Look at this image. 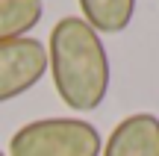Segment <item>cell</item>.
Instances as JSON below:
<instances>
[{
	"label": "cell",
	"mask_w": 159,
	"mask_h": 156,
	"mask_svg": "<svg viewBox=\"0 0 159 156\" xmlns=\"http://www.w3.org/2000/svg\"><path fill=\"white\" fill-rule=\"evenodd\" d=\"M47 71L56 94L68 109L91 112L106 100L112 82V65L100 35L83 18H62L50 29Z\"/></svg>",
	"instance_id": "6da1fadb"
},
{
	"label": "cell",
	"mask_w": 159,
	"mask_h": 156,
	"mask_svg": "<svg viewBox=\"0 0 159 156\" xmlns=\"http://www.w3.org/2000/svg\"><path fill=\"white\" fill-rule=\"evenodd\" d=\"M103 139L83 118H39L12 136L9 156H100Z\"/></svg>",
	"instance_id": "7a4b0ae2"
},
{
	"label": "cell",
	"mask_w": 159,
	"mask_h": 156,
	"mask_svg": "<svg viewBox=\"0 0 159 156\" xmlns=\"http://www.w3.org/2000/svg\"><path fill=\"white\" fill-rule=\"evenodd\" d=\"M47 71V47L39 38H15L0 44V103L27 94Z\"/></svg>",
	"instance_id": "3957f363"
},
{
	"label": "cell",
	"mask_w": 159,
	"mask_h": 156,
	"mask_svg": "<svg viewBox=\"0 0 159 156\" xmlns=\"http://www.w3.org/2000/svg\"><path fill=\"white\" fill-rule=\"evenodd\" d=\"M100 156H159V118L136 112L115 124Z\"/></svg>",
	"instance_id": "277c9868"
},
{
	"label": "cell",
	"mask_w": 159,
	"mask_h": 156,
	"mask_svg": "<svg viewBox=\"0 0 159 156\" xmlns=\"http://www.w3.org/2000/svg\"><path fill=\"white\" fill-rule=\"evenodd\" d=\"M83 9V21L100 33H124L133 24L136 0H77Z\"/></svg>",
	"instance_id": "5b68a950"
},
{
	"label": "cell",
	"mask_w": 159,
	"mask_h": 156,
	"mask_svg": "<svg viewBox=\"0 0 159 156\" xmlns=\"http://www.w3.org/2000/svg\"><path fill=\"white\" fill-rule=\"evenodd\" d=\"M44 15L41 0H0V44L27 38L30 29L39 27Z\"/></svg>",
	"instance_id": "8992f818"
},
{
	"label": "cell",
	"mask_w": 159,
	"mask_h": 156,
	"mask_svg": "<svg viewBox=\"0 0 159 156\" xmlns=\"http://www.w3.org/2000/svg\"><path fill=\"white\" fill-rule=\"evenodd\" d=\"M0 156H6V153H0Z\"/></svg>",
	"instance_id": "52a82bcc"
}]
</instances>
